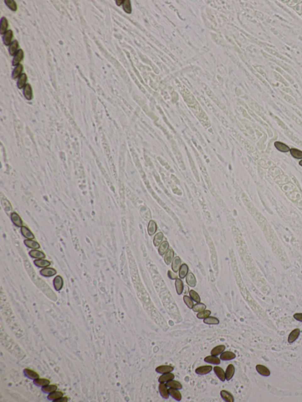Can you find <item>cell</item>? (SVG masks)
<instances>
[{"label":"cell","mask_w":302,"mask_h":402,"mask_svg":"<svg viewBox=\"0 0 302 402\" xmlns=\"http://www.w3.org/2000/svg\"><path fill=\"white\" fill-rule=\"evenodd\" d=\"M225 372L226 380L230 381L231 379L233 378L235 373V367L234 366L233 364H229L227 366Z\"/></svg>","instance_id":"5bb4252c"},{"label":"cell","mask_w":302,"mask_h":402,"mask_svg":"<svg viewBox=\"0 0 302 402\" xmlns=\"http://www.w3.org/2000/svg\"><path fill=\"white\" fill-rule=\"evenodd\" d=\"M24 374H25V376L27 377H28L29 378H31V379H36V378H39V374L37 372H36L35 371H34L31 369H24Z\"/></svg>","instance_id":"f35d334b"},{"label":"cell","mask_w":302,"mask_h":402,"mask_svg":"<svg viewBox=\"0 0 302 402\" xmlns=\"http://www.w3.org/2000/svg\"><path fill=\"white\" fill-rule=\"evenodd\" d=\"M63 284H64L63 279L60 275H57L54 278L53 285H54V287L56 291H60L63 288Z\"/></svg>","instance_id":"30bf717a"},{"label":"cell","mask_w":302,"mask_h":402,"mask_svg":"<svg viewBox=\"0 0 302 402\" xmlns=\"http://www.w3.org/2000/svg\"><path fill=\"white\" fill-rule=\"evenodd\" d=\"M213 370H214V373L216 374V376L220 379V380L222 382H225L226 380V378H225V372L224 370L219 366H215Z\"/></svg>","instance_id":"8fae6325"},{"label":"cell","mask_w":302,"mask_h":402,"mask_svg":"<svg viewBox=\"0 0 302 402\" xmlns=\"http://www.w3.org/2000/svg\"><path fill=\"white\" fill-rule=\"evenodd\" d=\"M23 66L22 64H19L18 66H17L13 72V75H12L13 78L14 79H15L17 77L20 76L22 74L21 73L23 72Z\"/></svg>","instance_id":"b9f144b4"},{"label":"cell","mask_w":302,"mask_h":402,"mask_svg":"<svg viewBox=\"0 0 302 402\" xmlns=\"http://www.w3.org/2000/svg\"><path fill=\"white\" fill-rule=\"evenodd\" d=\"M212 370V367L211 366L209 365H206V366H200L198 367H197L195 369V372L197 374L200 375V376H204V375H206L207 374L210 373Z\"/></svg>","instance_id":"6da1fadb"},{"label":"cell","mask_w":302,"mask_h":402,"mask_svg":"<svg viewBox=\"0 0 302 402\" xmlns=\"http://www.w3.org/2000/svg\"><path fill=\"white\" fill-rule=\"evenodd\" d=\"M206 306L204 304L201 302H197V304L194 305L192 310L195 312H200L201 311L206 310Z\"/></svg>","instance_id":"7bdbcfd3"},{"label":"cell","mask_w":302,"mask_h":402,"mask_svg":"<svg viewBox=\"0 0 302 402\" xmlns=\"http://www.w3.org/2000/svg\"><path fill=\"white\" fill-rule=\"evenodd\" d=\"M27 80V76L26 75V74L23 73L19 77V79L18 80L17 82V86L19 88V89H22L25 87L26 85L25 83Z\"/></svg>","instance_id":"ab89813d"},{"label":"cell","mask_w":302,"mask_h":402,"mask_svg":"<svg viewBox=\"0 0 302 402\" xmlns=\"http://www.w3.org/2000/svg\"><path fill=\"white\" fill-rule=\"evenodd\" d=\"M13 37V32L12 30H8L6 33H5L4 37H3V41H4V43L5 46H10L11 43V40L12 38Z\"/></svg>","instance_id":"83f0119b"},{"label":"cell","mask_w":302,"mask_h":402,"mask_svg":"<svg viewBox=\"0 0 302 402\" xmlns=\"http://www.w3.org/2000/svg\"><path fill=\"white\" fill-rule=\"evenodd\" d=\"M58 388V386L56 384H48L42 387V390L44 392L50 393L57 390Z\"/></svg>","instance_id":"ee69618b"},{"label":"cell","mask_w":302,"mask_h":402,"mask_svg":"<svg viewBox=\"0 0 302 402\" xmlns=\"http://www.w3.org/2000/svg\"><path fill=\"white\" fill-rule=\"evenodd\" d=\"M57 274V271L53 268L46 267L44 268L40 271V274L46 277H50L55 275Z\"/></svg>","instance_id":"9c48e42d"},{"label":"cell","mask_w":302,"mask_h":402,"mask_svg":"<svg viewBox=\"0 0 302 402\" xmlns=\"http://www.w3.org/2000/svg\"><path fill=\"white\" fill-rule=\"evenodd\" d=\"M188 290H189V288H188V286H184V291H183V293H184V294H185V295H186V294H187V293L188 292Z\"/></svg>","instance_id":"db71d44e"},{"label":"cell","mask_w":302,"mask_h":402,"mask_svg":"<svg viewBox=\"0 0 302 402\" xmlns=\"http://www.w3.org/2000/svg\"><path fill=\"white\" fill-rule=\"evenodd\" d=\"M166 384L169 388H175L178 390H181L182 388V384L177 380H174L173 379L167 382L166 383Z\"/></svg>","instance_id":"e575fe53"},{"label":"cell","mask_w":302,"mask_h":402,"mask_svg":"<svg viewBox=\"0 0 302 402\" xmlns=\"http://www.w3.org/2000/svg\"><path fill=\"white\" fill-rule=\"evenodd\" d=\"M67 401H68V397H62L61 398H60L59 399L56 400L55 402H66Z\"/></svg>","instance_id":"f5cc1de1"},{"label":"cell","mask_w":302,"mask_h":402,"mask_svg":"<svg viewBox=\"0 0 302 402\" xmlns=\"http://www.w3.org/2000/svg\"><path fill=\"white\" fill-rule=\"evenodd\" d=\"M21 232L27 239H34L35 238V236L33 233L30 231L29 228L25 226H23L22 227H21Z\"/></svg>","instance_id":"e0dca14e"},{"label":"cell","mask_w":302,"mask_h":402,"mask_svg":"<svg viewBox=\"0 0 302 402\" xmlns=\"http://www.w3.org/2000/svg\"><path fill=\"white\" fill-rule=\"evenodd\" d=\"M116 4H117V5L120 6V5H122V4H123L124 1H119V0H118H118H116Z\"/></svg>","instance_id":"11a10c76"},{"label":"cell","mask_w":302,"mask_h":402,"mask_svg":"<svg viewBox=\"0 0 302 402\" xmlns=\"http://www.w3.org/2000/svg\"><path fill=\"white\" fill-rule=\"evenodd\" d=\"M50 383V380L47 378H39L34 379V383L35 384L39 386H42V387L48 385Z\"/></svg>","instance_id":"60d3db41"},{"label":"cell","mask_w":302,"mask_h":402,"mask_svg":"<svg viewBox=\"0 0 302 402\" xmlns=\"http://www.w3.org/2000/svg\"><path fill=\"white\" fill-rule=\"evenodd\" d=\"M24 244L27 247L33 249H38L40 248V245L37 241H34L33 239H25L24 241Z\"/></svg>","instance_id":"603a6c76"},{"label":"cell","mask_w":302,"mask_h":402,"mask_svg":"<svg viewBox=\"0 0 302 402\" xmlns=\"http://www.w3.org/2000/svg\"><path fill=\"white\" fill-rule=\"evenodd\" d=\"M255 369L258 373L264 377H269L270 376V371L267 367L261 364H257L255 366Z\"/></svg>","instance_id":"277c9868"},{"label":"cell","mask_w":302,"mask_h":402,"mask_svg":"<svg viewBox=\"0 0 302 402\" xmlns=\"http://www.w3.org/2000/svg\"><path fill=\"white\" fill-rule=\"evenodd\" d=\"M299 165H300V166H302V160H300L299 161Z\"/></svg>","instance_id":"9f6ffc18"},{"label":"cell","mask_w":302,"mask_h":402,"mask_svg":"<svg viewBox=\"0 0 302 402\" xmlns=\"http://www.w3.org/2000/svg\"><path fill=\"white\" fill-rule=\"evenodd\" d=\"M159 392L161 397L164 399H168L169 397L168 393V386L165 383H160L158 386Z\"/></svg>","instance_id":"3957f363"},{"label":"cell","mask_w":302,"mask_h":402,"mask_svg":"<svg viewBox=\"0 0 302 402\" xmlns=\"http://www.w3.org/2000/svg\"><path fill=\"white\" fill-rule=\"evenodd\" d=\"M163 239V234L162 232H159L155 235L153 243L155 247H158L162 242Z\"/></svg>","instance_id":"74e56055"},{"label":"cell","mask_w":302,"mask_h":402,"mask_svg":"<svg viewBox=\"0 0 302 402\" xmlns=\"http://www.w3.org/2000/svg\"><path fill=\"white\" fill-rule=\"evenodd\" d=\"M23 58H24V52L21 49H20L15 55L14 59L13 60V65L18 66L19 64V62L22 61Z\"/></svg>","instance_id":"7402d4cb"},{"label":"cell","mask_w":302,"mask_h":402,"mask_svg":"<svg viewBox=\"0 0 302 402\" xmlns=\"http://www.w3.org/2000/svg\"><path fill=\"white\" fill-rule=\"evenodd\" d=\"M23 93H24V97L26 98V99H27L28 100H31L33 99V90H32V88L31 86H30V84H27L24 87V90H23Z\"/></svg>","instance_id":"cb8c5ba5"},{"label":"cell","mask_w":302,"mask_h":402,"mask_svg":"<svg viewBox=\"0 0 302 402\" xmlns=\"http://www.w3.org/2000/svg\"><path fill=\"white\" fill-rule=\"evenodd\" d=\"M203 322L207 325H218L220 323V320L214 316H209L204 319Z\"/></svg>","instance_id":"1f68e13d"},{"label":"cell","mask_w":302,"mask_h":402,"mask_svg":"<svg viewBox=\"0 0 302 402\" xmlns=\"http://www.w3.org/2000/svg\"><path fill=\"white\" fill-rule=\"evenodd\" d=\"M34 263L39 268H46L51 265L49 261L44 259H36L34 261Z\"/></svg>","instance_id":"ac0fdd59"},{"label":"cell","mask_w":302,"mask_h":402,"mask_svg":"<svg viewBox=\"0 0 302 402\" xmlns=\"http://www.w3.org/2000/svg\"><path fill=\"white\" fill-rule=\"evenodd\" d=\"M168 393L171 397L177 402H180L182 399V394L178 389L169 388H168Z\"/></svg>","instance_id":"8992f818"},{"label":"cell","mask_w":302,"mask_h":402,"mask_svg":"<svg viewBox=\"0 0 302 402\" xmlns=\"http://www.w3.org/2000/svg\"><path fill=\"white\" fill-rule=\"evenodd\" d=\"M123 8L126 13L130 14L132 12V8H131V4H130V1L129 0H126L124 1L123 3Z\"/></svg>","instance_id":"681fc988"},{"label":"cell","mask_w":302,"mask_h":402,"mask_svg":"<svg viewBox=\"0 0 302 402\" xmlns=\"http://www.w3.org/2000/svg\"><path fill=\"white\" fill-rule=\"evenodd\" d=\"M211 314V311L210 310H203V311H201L200 312H198V314H197V317L200 320H202V319L204 320V319L207 318L208 317L210 316Z\"/></svg>","instance_id":"f6af8a7d"},{"label":"cell","mask_w":302,"mask_h":402,"mask_svg":"<svg viewBox=\"0 0 302 402\" xmlns=\"http://www.w3.org/2000/svg\"><path fill=\"white\" fill-rule=\"evenodd\" d=\"M185 281L188 285L191 287H195L197 285V279L192 273H189L187 274Z\"/></svg>","instance_id":"4fadbf2b"},{"label":"cell","mask_w":302,"mask_h":402,"mask_svg":"<svg viewBox=\"0 0 302 402\" xmlns=\"http://www.w3.org/2000/svg\"><path fill=\"white\" fill-rule=\"evenodd\" d=\"M5 4L6 5L8 6V8H10L11 10L13 11H16L17 10V5L15 3V1L13 0H5Z\"/></svg>","instance_id":"c3c4849f"},{"label":"cell","mask_w":302,"mask_h":402,"mask_svg":"<svg viewBox=\"0 0 302 402\" xmlns=\"http://www.w3.org/2000/svg\"><path fill=\"white\" fill-rule=\"evenodd\" d=\"M175 289H176V291H177L178 295H179V296L181 295L183 293V291H184V285L183 281L181 280V278H178L175 280Z\"/></svg>","instance_id":"484cf974"},{"label":"cell","mask_w":302,"mask_h":402,"mask_svg":"<svg viewBox=\"0 0 302 402\" xmlns=\"http://www.w3.org/2000/svg\"><path fill=\"white\" fill-rule=\"evenodd\" d=\"M167 274H168V277L171 280H175L177 278H178V276L175 274V273H174V272L173 273L170 270L168 271Z\"/></svg>","instance_id":"f907efd6"},{"label":"cell","mask_w":302,"mask_h":402,"mask_svg":"<svg viewBox=\"0 0 302 402\" xmlns=\"http://www.w3.org/2000/svg\"><path fill=\"white\" fill-rule=\"evenodd\" d=\"M174 368L173 366H169V365H161L158 367H157L155 371L156 373L159 374L167 373H170L173 371Z\"/></svg>","instance_id":"5b68a950"},{"label":"cell","mask_w":302,"mask_h":402,"mask_svg":"<svg viewBox=\"0 0 302 402\" xmlns=\"http://www.w3.org/2000/svg\"><path fill=\"white\" fill-rule=\"evenodd\" d=\"M63 396V393L60 392V391H54L53 392L50 393L47 396V398L50 400H54V402H55L56 400H57L58 399H59L60 398Z\"/></svg>","instance_id":"836d02e7"},{"label":"cell","mask_w":302,"mask_h":402,"mask_svg":"<svg viewBox=\"0 0 302 402\" xmlns=\"http://www.w3.org/2000/svg\"><path fill=\"white\" fill-rule=\"evenodd\" d=\"M204 361L209 364L219 365L221 363V359L214 356H208L204 359Z\"/></svg>","instance_id":"ffe728a7"},{"label":"cell","mask_w":302,"mask_h":402,"mask_svg":"<svg viewBox=\"0 0 302 402\" xmlns=\"http://www.w3.org/2000/svg\"><path fill=\"white\" fill-rule=\"evenodd\" d=\"M225 345H217L215 347H214L211 350V355L214 356H219V355L222 354L225 351Z\"/></svg>","instance_id":"d4e9b609"},{"label":"cell","mask_w":302,"mask_h":402,"mask_svg":"<svg viewBox=\"0 0 302 402\" xmlns=\"http://www.w3.org/2000/svg\"><path fill=\"white\" fill-rule=\"evenodd\" d=\"M220 396L224 401L226 402H234V397L233 395L227 390H222L220 392Z\"/></svg>","instance_id":"ba28073f"},{"label":"cell","mask_w":302,"mask_h":402,"mask_svg":"<svg viewBox=\"0 0 302 402\" xmlns=\"http://www.w3.org/2000/svg\"><path fill=\"white\" fill-rule=\"evenodd\" d=\"M289 152L293 158L298 160H302V150L296 148H290Z\"/></svg>","instance_id":"d590c367"},{"label":"cell","mask_w":302,"mask_h":402,"mask_svg":"<svg viewBox=\"0 0 302 402\" xmlns=\"http://www.w3.org/2000/svg\"><path fill=\"white\" fill-rule=\"evenodd\" d=\"M293 318L296 320L302 323V313H296V314H294L293 315Z\"/></svg>","instance_id":"816d5d0a"},{"label":"cell","mask_w":302,"mask_h":402,"mask_svg":"<svg viewBox=\"0 0 302 402\" xmlns=\"http://www.w3.org/2000/svg\"><path fill=\"white\" fill-rule=\"evenodd\" d=\"M274 146L276 149L279 152L282 153H288L290 152V148L286 144H284L282 142L276 141L274 143Z\"/></svg>","instance_id":"7a4b0ae2"},{"label":"cell","mask_w":302,"mask_h":402,"mask_svg":"<svg viewBox=\"0 0 302 402\" xmlns=\"http://www.w3.org/2000/svg\"><path fill=\"white\" fill-rule=\"evenodd\" d=\"M173 257H174V251L173 249H169L168 251L167 252V253L165 254V257H164V261L167 265H170L171 263H172L173 259Z\"/></svg>","instance_id":"4316f807"},{"label":"cell","mask_w":302,"mask_h":402,"mask_svg":"<svg viewBox=\"0 0 302 402\" xmlns=\"http://www.w3.org/2000/svg\"><path fill=\"white\" fill-rule=\"evenodd\" d=\"M174 378H175V375L171 372L162 374L159 378L158 382L159 383H167V382L174 379Z\"/></svg>","instance_id":"44dd1931"},{"label":"cell","mask_w":302,"mask_h":402,"mask_svg":"<svg viewBox=\"0 0 302 402\" xmlns=\"http://www.w3.org/2000/svg\"><path fill=\"white\" fill-rule=\"evenodd\" d=\"M235 357L236 355L235 353L230 351H226L220 354V359L222 361H230L235 359Z\"/></svg>","instance_id":"9a60e30c"},{"label":"cell","mask_w":302,"mask_h":402,"mask_svg":"<svg viewBox=\"0 0 302 402\" xmlns=\"http://www.w3.org/2000/svg\"><path fill=\"white\" fill-rule=\"evenodd\" d=\"M29 255L33 258L44 259L46 258V254L43 251H39L38 249H33L29 252Z\"/></svg>","instance_id":"d6986e66"},{"label":"cell","mask_w":302,"mask_h":402,"mask_svg":"<svg viewBox=\"0 0 302 402\" xmlns=\"http://www.w3.org/2000/svg\"><path fill=\"white\" fill-rule=\"evenodd\" d=\"M189 297L191 298V299L194 302H201V298L200 297L199 294L195 291H194V290H189Z\"/></svg>","instance_id":"bcb514c9"},{"label":"cell","mask_w":302,"mask_h":402,"mask_svg":"<svg viewBox=\"0 0 302 402\" xmlns=\"http://www.w3.org/2000/svg\"><path fill=\"white\" fill-rule=\"evenodd\" d=\"M11 220H12L13 223L16 226H17V227H22L23 226V220H21V217L19 216V215L17 212H14L11 213Z\"/></svg>","instance_id":"52a82bcc"},{"label":"cell","mask_w":302,"mask_h":402,"mask_svg":"<svg viewBox=\"0 0 302 402\" xmlns=\"http://www.w3.org/2000/svg\"><path fill=\"white\" fill-rule=\"evenodd\" d=\"M300 334V330L299 329H295L290 333V334L288 337V343H289L290 344H292L294 341H296L297 339L299 338V335Z\"/></svg>","instance_id":"7c38bea8"},{"label":"cell","mask_w":302,"mask_h":402,"mask_svg":"<svg viewBox=\"0 0 302 402\" xmlns=\"http://www.w3.org/2000/svg\"><path fill=\"white\" fill-rule=\"evenodd\" d=\"M19 47V43L18 41L14 40L12 42L9 48V53L11 56H15L16 54V53H17V52L19 51L17 50Z\"/></svg>","instance_id":"8d00e7d4"},{"label":"cell","mask_w":302,"mask_h":402,"mask_svg":"<svg viewBox=\"0 0 302 402\" xmlns=\"http://www.w3.org/2000/svg\"><path fill=\"white\" fill-rule=\"evenodd\" d=\"M189 268L186 263H183L181 265L180 269L179 270V277L181 279H184L187 277L188 274Z\"/></svg>","instance_id":"4dcf8cb0"},{"label":"cell","mask_w":302,"mask_h":402,"mask_svg":"<svg viewBox=\"0 0 302 402\" xmlns=\"http://www.w3.org/2000/svg\"><path fill=\"white\" fill-rule=\"evenodd\" d=\"M182 262H181V259L179 257H175L173 259V262H172V265H171V268L173 269V272L177 273L179 271L180 267L182 265Z\"/></svg>","instance_id":"2e32d148"},{"label":"cell","mask_w":302,"mask_h":402,"mask_svg":"<svg viewBox=\"0 0 302 402\" xmlns=\"http://www.w3.org/2000/svg\"><path fill=\"white\" fill-rule=\"evenodd\" d=\"M157 231V225L153 220H150L148 225V233L150 236L154 235Z\"/></svg>","instance_id":"f546056e"},{"label":"cell","mask_w":302,"mask_h":402,"mask_svg":"<svg viewBox=\"0 0 302 402\" xmlns=\"http://www.w3.org/2000/svg\"><path fill=\"white\" fill-rule=\"evenodd\" d=\"M169 245L168 241H163L159 246V254L160 255H161V256H163V255L166 254L167 252L168 251V250L169 249Z\"/></svg>","instance_id":"f1b7e54d"},{"label":"cell","mask_w":302,"mask_h":402,"mask_svg":"<svg viewBox=\"0 0 302 402\" xmlns=\"http://www.w3.org/2000/svg\"><path fill=\"white\" fill-rule=\"evenodd\" d=\"M8 27V22L5 17H3L1 20L0 25V33L1 34H5L7 31V29Z\"/></svg>","instance_id":"d6a6232c"},{"label":"cell","mask_w":302,"mask_h":402,"mask_svg":"<svg viewBox=\"0 0 302 402\" xmlns=\"http://www.w3.org/2000/svg\"><path fill=\"white\" fill-rule=\"evenodd\" d=\"M183 300L185 302V304L189 309H192L193 306H194V301L191 299V298L189 296H188L187 295H185L183 297Z\"/></svg>","instance_id":"7dc6e473"}]
</instances>
